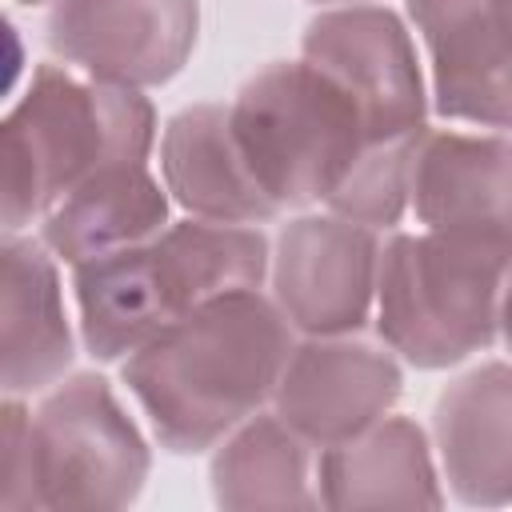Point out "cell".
Here are the masks:
<instances>
[{
    "mask_svg": "<svg viewBox=\"0 0 512 512\" xmlns=\"http://www.w3.org/2000/svg\"><path fill=\"white\" fill-rule=\"evenodd\" d=\"M292 348V324L280 304L260 288H240L140 344L124 356L120 376L152 436L176 456H196L276 396Z\"/></svg>",
    "mask_w": 512,
    "mask_h": 512,
    "instance_id": "6da1fadb",
    "label": "cell"
},
{
    "mask_svg": "<svg viewBox=\"0 0 512 512\" xmlns=\"http://www.w3.org/2000/svg\"><path fill=\"white\" fill-rule=\"evenodd\" d=\"M268 268V240L248 224H168L144 244L76 268L84 348L96 360H124L200 304L260 288Z\"/></svg>",
    "mask_w": 512,
    "mask_h": 512,
    "instance_id": "7a4b0ae2",
    "label": "cell"
},
{
    "mask_svg": "<svg viewBox=\"0 0 512 512\" xmlns=\"http://www.w3.org/2000/svg\"><path fill=\"white\" fill-rule=\"evenodd\" d=\"M156 108L140 88L40 64L4 116V228L20 232L88 176L148 164Z\"/></svg>",
    "mask_w": 512,
    "mask_h": 512,
    "instance_id": "3957f363",
    "label": "cell"
},
{
    "mask_svg": "<svg viewBox=\"0 0 512 512\" xmlns=\"http://www.w3.org/2000/svg\"><path fill=\"white\" fill-rule=\"evenodd\" d=\"M152 456L104 376L80 372L52 388L36 412L4 404L0 508H128Z\"/></svg>",
    "mask_w": 512,
    "mask_h": 512,
    "instance_id": "277c9868",
    "label": "cell"
},
{
    "mask_svg": "<svg viewBox=\"0 0 512 512\" xmlns=\"http://www.w3.org/2000/svg\"><path fill=\"white\" fill-rule=\"evenodd\" d=\"M228 112L252 176L280 212L328 204L372 152L416 148L376 144L352 96L304 56L260 68Z\"/></svg>",
    "mask_w": 512,
    "mask_h": 512,
    "instance_id": "5b68a950",
    "label": "cell"
},
{
    "mask_svg": "<svg viewBox=\"0 0 512 512\" xmlns=\"http://www.w3.org/2000/svg\"><path fill=\"white\" fill-rule=\"evenodd\" d=\"M512 252L444 236L396 232L380 248L376 328L416 368H448L500 336Z\"/></svg>",
    "mask_w": 512,
    "mask_h": 512,
    "instance_id": "8992f818",
    "label": "cell"
},
{
    "mask_svg": "<svg viewBox=\"0 0 512 512\" xmlns=\"http://www.w3.org/2000/svg\"><path fill=\"white\" fill-rule=\"evenodd\" d=\"M300 56L352 96L376 144L424 140V76L396 12L380 4H336L304 28Z\"/></svg>",
    "mask_w": 512,
    "mask_h": 512,
    "instance_id": "52a82bcc",
    "label": "cell"
},
{
    "mask_svg": "<svg viewBox=\"0 0 512 512\" xmlns=\"http://www.w3.org/2000/svg\"><path fill=\"white\" fill-rule=\"evenodd\" d=\"M44 32L64 64L144 92L188 64L200 0H56Z\"/></svg>",
    "mask_w": 512,
    "mask_h": 512,
    "instance_id": "ba28073f",
    "label": "cell"
},
{
    "mask_svg": "<svg viewBox=\"0 0 512 512\" xmlns=\"http://www.w3.org/2000/svg\"><path fill=\"white\" fill-rule=\"evenodd\" d=\"M376 228L328 216L284 224L272 252V300L304 336H348L376 304L380 276Z\"/></svg>",
    "mask_w": 512,
    "mask_h": 512,
    "instance_id": "9c48e42d",
    "label": "cell"
},
{
    "mask_svg": "<svg viewBox=\"0 0 512 512\" xmlns=\"http://www.w3.org/2000/svg\"><path fill=\"white\" fill-rule=\"evenodd\" d=\"M400 392L404 372L392 348L384 352L352 336H308L292 348L272 404L312 448H332L384 420Z\"/></svg>",
    "mask_w": 512,
    "mask_h": 512,
    "instance_id": "30bf717a",
    "label": "cell"
},
{
    "mask_svg": "<svg viewBox=\"0 0 512 512\" xmlns=\"http://www.w3.org/2000/svg\"><path fill=\"white\" fill-rule=\"evenodd\" d=\"M408 204L428 232L512 252V140L424 132Z\"/></svg>",
    "mask_w": 512,
    "mask_h": 512,
    "instance_id": "8fae6325",
    "label": "cell"
},
{
    "mask_svg": "<svg viewBox=\"0 0 512 512\" xmlns=\"http://www.w3.org/2000/svg\"><path fill=\"white\" fill-rule=\"evenodd\" d=\"M432 60V104L448 120L512 132V44L492 0H408Z\"/></svg>",
    "mask_w": 512,
    "mask_h": 512,
    "instance_id": "7c38bea8",
    "label": "cell"
},
{
    "mask_svg": "<svg viewBox=\"0 0 512 512\" xmlns=\"http://www.w3.org/2000/svg\"><path fill=\"white\" fill-rule=\"evenodd\" d=\"M444 480L472 508L512 504V364H480L452 380L432 412Z\"/></svg>",
    "mask_w": 512,
    "mask_h": 512,
    "instance_id": "4fadbf2b",
    "label": "cell"
},
{
    "mask_svg": "<svg viewBox=\"0 0 512 512\" xmlns=\"http://www.w3.org/2000/svg\"><path fill=\"white\" fill-rule=\"evenodd\" d=\"M160 172L172 200L196 220L264 224L280 216L240 152L228 104H192L176 112L160 140Z\"/></svg>",
    "mask_w": 512,
    "mask_h": 512,
    "instance_id": "5bb4252c",
    "label": "cell"
},
{
    "mask_svg": "<svg viewBox=\"0 0 512 512\" xmlns=\"http://www.w3.org/2000/svg\"><path fill=\"white\" fill-rule=\"evenodd\" d=\"M316 492L324 508H440L428 436L408 416H384L360 436L320 448Z\"/></svg>",
    "mask_w": 512,
    "mask_h": 512,
    "instance_id": "9a60e30c",
    "label": "cell"
},
{
    "mask_svg": "<svg viewBox=\"0 0 512 512\" xmlns=\"http://www.w3.org/2000/svg\"><path fill=\"white\" fill-rule=\"evenodd\" d=\"M164 228L168 188H160L148 164H116L56 200L40 220V240L56 260L80 268L120 248L144 244Z\"/></svg>",
    "mask_w": 512,
    "mask_h": 512,
    "instance_id": "2e32d148",
    "label": "cell"
},
{
    "mask_svg": "<svg viewBox=\"0 0 512 512\" xmlns=\"http://www.w3.org/2000/svg\"><path fill=\"white\" fill-rule=\"evenodd\" d=\"M4 392L28 396L56 384L72 364V328L60 276L44 240L4 236Z\"/></svg>",
    "mask_w": 512,
    "mask_h": 512,
    "instance_id": "e0dca14e",
    "label": "cell"
},
{
    "mask_svg": "<svg viewBox=\"0 0 512 512\" xmlns=\"http://www.w3.org/2000/svg\"><path fill=\"white\" fill-rule=\"evenodd\" d=\"M212 496L220 508H316L312 444L276 412L248 416L212 456Z\"/></svg>",
    "mask_w": 512,
    "mask_h": 512,
    "instance_id": "ac0fdd59",
    "label": "cell"
},
{
    "mask_svg": "<svg viewBox=\"0 0 512 512\" xmlns=\"http://www.w3.org/2000/svg\"><path fill=\"white\" fill-rule=\"evenodd\" d=\"M500 340H504L508 352H512V276H508V284H504V300H500Z\"/></svg>",
    "mask_w": 512,
    "mask_h": 512,
    "instance_id": "d6986e66",
    "label": "cell"
},
{
    "mask_svg": "<svg viewBox=\"0 0 512 512\" xmlns=\"http://www.w3.org/2000/svg\"><path fill=\"white\" fill-rule=\"evenodd\" d=\"M492 12H496V20H500V28L512 44V0H492Z\"/></svg>",
    "mask_w": 512,
    "mask_h": 512,
    "instance_id": "ffe728a7",
    "label": "cell"
},
{
    "mask_svg": "<svg viewBox=\"0 0 512 512\" xmlns=\"http://www.w3.org/2000/svg\"><path fill=\"white\" fill-rule=\"evenodd\" d=\"M312 4H360V0H312Z\"/></svg>",
    "mask_w": 512,
    "mask_h": 512,
    "instance_id": "44dd1931",
    "label": "cell"
},
{
    "mask_svg": "<svg viewBox=\"0 0 512 512\" xmlns=\"http://www.w3.org/2000/svg\"><path fill=\"white\" fill-rule=\"evenodd\" d=\"M20 4H44V0H20Z\"/></svg>",
    "mask_w": 512,
    "mask_h": 512,
    "instance_id": "7402d4cb",
    "label": "cell"
}]
</instances>
